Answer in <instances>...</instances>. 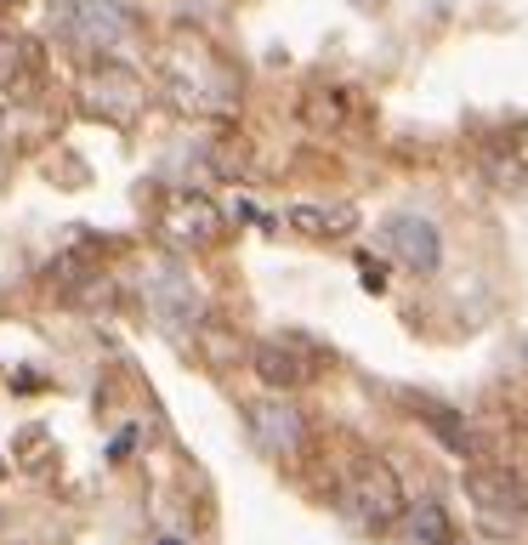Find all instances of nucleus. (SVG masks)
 <instances>
[{"label": "nucleus", "instance_id": "f257e3e1", "mask_svg": "<svg viewBox=\"0 0 528 545\" xmlns=\"http://www.w3.org/2000/svg\"><path fill=\"white\" fill-rule=\"evenodd\" d=\"M159 91L171 97L176 114L188 120H233L239 114V74L211 40L199 35H171L154 57Z\"/></svg>", "mask_w": 528, "mask_h": 545}, {"label": "nucleus", "instance_id": "f03ea898", "mask_svg": "<svg viewBox=\"0 0 528 545\" xmlns=\"http://www.w3.org/2000/svg\"><path fill=\"white\" fill-rule=\"evenodd\" d=\"M335 511H341V523L358 528V534H392V528H404V483L392 472L387 460L375 455H352L335 477Z\"/></svg>", "mask_w": 528, "mask_h": 545}, {"label": "nucleus", "instance_id": "7ed1b4c3", "mask_svg": "<svg viewBox=\"0 0 528 545\" xmlns=\"http://www.w3.org/2000/svg\"><path fill=\"white\" fill-rule=\"evenodd\" d=\"M52 29L69 40L74 52L97 57H120L137 40V18L125 12L120 0H52Z\"/></svg>", "mask_w": 528, "mask_h": 545}, {"label": "nucleus", "instance_id": "20e7f679", "mask_svg": "<svg viewBox=\"0 0 528 545\" xmlns=\"http://www.w3.org/2000/svg\"><path fill=\"white\" fill-rule=\"evenodd\" d=\"M466 500H472L477 523L489 528L494 540L528 534V489H523L517 472L494 466V460H472V466H466Z\"/></svg>", "mask_w": 528, "mask_h": 545}, {"label": "nucleus", "instance_id": "39448f33", "mask_svg": "<svg viewBox=\"0 0 528 545\" xmlns=\"http://www.w3.org/2000/svg\"><path fill=\"white\" fill-rule=\"evenodd\" d=\"M80 108L103 125H137L142 108H148V86L142 74L120 57H97L86 74H80Z\"/></svg>", "mask_w": 528, "mask_h": 545}, {"label": "nucleus", "instance_id": "423d86ee", "mask_svg": "<svg viewBox=\"0 0 528 545\" xmlns=\"http://www.w3.org/2000/svg\"><path fill=\"white\" fill-rule=\"evenodd\" d=\"M142 307L154 324H165L171 335L194 330L199 318H205V296H199L194 273L182 262H148L142 267Z\"/></svg>", "mask_w": 528, "mask_h": 545}, {"label": "nucleus", "instance_id": "0eeeda50", "mask_svg": "<svg viewBox=\"0 0 528 545\" xmlns=\"http://www.w3.org/2000/svg\"><path fill=\"white\" fill-rule=\"evenodd\" d=\"M154 222L176 250H216L222 233H228V216L216 211L205 194H194V188H171V194L159 199Z\"/></svg>", "mask_w": 528, "mask_h": 545}, {"label": "nucleus", "instance_id": "6e6552de", "mask_svg": "<svg viewBox=\"0 0 528 545\" xmlns=\"http://www.w3.org/2000/svg\"><path fill=\"white\" fill-rule=\"evenodd\" d=\"M250 370L262 375L267 392L296 398V392H307L318 375H324V364H318V352H307L301 341H256V347H250Z\"/></svg>", "mask_w": 528, "mask_h": 545}, {"label": "nucleus", "instance_id": "1a4fd4ad", "mask_svg": "<svg viewBox=\"0 0 528 545\" xmlns=\"http://www.w3.org/2000/svg\"><path fill=\"white\" fill-rule=\"evenodd\" d=\"M477 165H483V176H489L494 188L528 194V120L483 131V137H477Z\"/></svg>", "mask_w": 528, "mask_h": 545}, {"label": "nucleus", "instance_id": "9d476101", "mask_svg": "<svg viewBox=\"0 0 528 545\" xmlns=\"http://www.w3.org/2000/svg\"><path fill=\"white\" fill-rule=\"evenodd\" d=\"M250 438L262 443L267 455H301L307 438H313V426H307L296 398L273 392V398H256V404H250Z\"/></svg>", "mask_w": 528, "mask_h": 545}, {"label": "nucleus", "instance_id": "9b49d317", "mask_svg": "<svg viewBox=\"0 0 528 545\" xmlns=\"http://www.w3.org/2000/svg\"><path fill=\"white\" fill-rule=\"evenodd\" d=\"M46 91V46L23 29H0V97H40Z\"/></svg>", "mask_w": 528, "mask_h": 545}, {"label": "nucleus", "instance_id": "f8f14e48", "mask_svg": "<svg viewBox=\"0 0 528 545\" xmlns=\"http://www.w3.org/2000/svg\"><path fill=\"white\" fill-rule=\"evenodd\" d=\"M381 245L409 267V273H438L443 262V233L432 216H415V211H398L387 216V228H381Z\"/></svg>", "mask_w": 528, "mask_h": 545}, {"label": "nucleus", "instance_id": "ddd939ff", "mask_svg": "<svg viewBox=\"0 0 528 545\" xmlns=\"http://www.w3.org/2000/svg\"><path fill=\"white\" fill-rule=\"evenodd\" d=\"M284 228L301 233V239H347L358 228V211L352 205H290Z\"/></svg>", "mask_w": 528, "mask_h": 545}, {"label": "nucleus", "instance_id": "4468645a", "mask_svg": "<svg viewBox=\"0 0 528 545\" xmlns=\"http://www.w3.org/2000/svg\"><path fill=\"white\" fill-rule=\"evenodd\" d=\"M404 534L415 545H455L460 540L455 517H449V506H443L438 494H421V500L404 511Z\"/></svg>", "mask_w": 528, "mask_h": 545}, {"label": "nucleus", "instance_id": "2eb2a0df", "mask_svg": "<svg viewBox=\"0 0 528 545\" xmlns=\"http://www.w3.org/2000/svg\"><path fill=\"white\" fill-rule=\"evenodd\" d=\"M301 120L313 131H347L352 125V91L341 86H307L301 91Z\"/></svg>", "mask_w": 528, "mask_h": 545}, {"label": "nucleus", "instance_id": "dca6fc26", "mask_svg": "<svg viewBox=\"0 0 528 545\" xmlns=\"http://www.w3.org/2000/svg\"><path fill=\"white\" fill-rule=\"evenodd\" d=\"M426 421L438 426V432H443V443H449L455 455H472V449H477V443H472V426L460 421V415H449V409H426Z\"/></svg>", "mask_w": 528, "mask_h": 545}, {"label": "nucleus", "instance_id": "f3484780", "mask_svg": "<svg viewBox=\"0 0 528 545\" xmlns=\"http://www.w3.org/2000/svg\"><path fill=\"white\" fill-rule=\"evenodd\" d=\"M0 171H6V142H0Z\"/></svg>", "mask_w": 528, "mask_h": 545}, {"label": "nucleus", "instance_id": "a211bd4d", "mask_svg": "<svg viewBox=\"0 0 528 545\" xmlns=\"http://www.w3.org/2000/svg\"><path fill=\"white\" fill-rule=\"evenodd\" d=\"M0 6H6V0H0ZM12 6H18V0H12Z\"/></svg>", "mask_w": 528, "mask_h": 545}]
</instances>
